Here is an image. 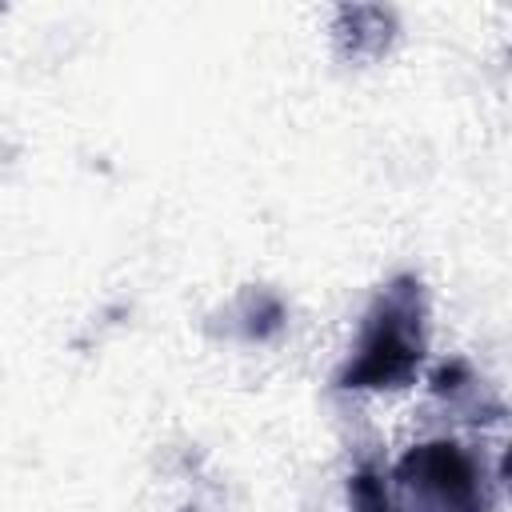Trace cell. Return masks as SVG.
Wrapping results in <instances>:
<instances>
[{
	"label": "cell",
	"instance_id": "1",
	"mask_svg": "<svg viewBox=\"0 0 512 512\" xmlns=\"http://www.w3.org/2000/svg\"><path fill=\"white\" fill-rule=\"evenodd\" d=\"M424 292L416 276H396L368 308L340 388H400L424 356Z\"/></svg>",
	"mask_w": 512,
	"mask_h": 512
},
{
	"label": "cell",
	"instance_id": "2",
	"mask_svg": "<svg viewBox=\"0 0 512 512\" xmlns=\"http://www.w3.org/2000/svg\"><path fill=\"white\" fill-rule=\"evenodd\" d=\"M388 512H484L472 456L452 440L416 444L392 472Z\"/></svg>",
	"mask_w": 512,
	"mask_h": 512
}]
</instances>
